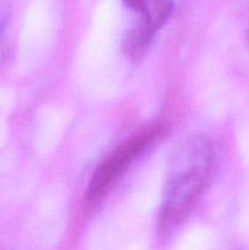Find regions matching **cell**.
Masks as SVG:
<instances>
[{"mask_svg": "<svg viewBox=\"0 0 249 250\" xmlns=\"http://www.w3.org/2000/svg\"><path fill=\"white\" fill-rule=\"evenodd\" d=\"M215 160L212 142L204 134L181 142L170 155L160 211L163 231L172 229L200 197Z\"/></svg>", "mask_w": 249, "mask_h": 250, "instance_id": "6da1fadb", "label": "cell"}, {"mask_svg": "<svg viewBox=\"0 0 249 250\" xmlns=\"http://www.w3.org/2000/svg\"><path fill=\"white\" fill-rule=\"evenodd\" d=\"M165 134V126L151 125L145 129L137 132L136 134L121 144L106 160L103 161L97 170L93 172L89 181L85 197L89 203H98L104 198L112 187L114 182L126 171V168L136 160L143 151L155 143Z\"/></svg>", "mask_w": 249, "mask_h": 250, "instance_id": "7a4b0ae2", "label": "cell"}, {"mask_svg": "<svg viewBox=\"0 0 249 250\" xmlns=\"http://www.w3.org/2000/svg\"><path fill=\"white\" fill-rule=\"evenodd\" d=\"M137 15L136 26L124 36V48L132 60L145 54L156 32L167 22L173 11L172 0H122Z\"/></svg>", "mask_w": 249, "mask_h": 250, "instance_id": "3957f363", "label": "cell"}, {"mask_svg": "<svg viewBox=\"0 0 249 250\" xmlns=\"http://www.w3.org/2000/svg\"><path fill=\"white\" fill-rule=\"evenodd\" d=\"M11 17V0H0V59L4 55L5 33Z\"/></svg>", "mask_w": 249, "mask_h": 250, "instance_id": "277c9868", "label": "cell"}]
</instances>
